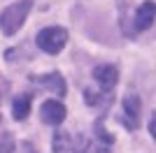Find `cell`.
Instances as JSON below:
<instances>
[{"label": "cell", "mask_w": 156, "mask_h": 153, "mask_svg": "<svg viewBox=\"0 0 156 153\" xmlns=\"http://www.w3.org/2000/svg\"><path fill=\"white\" fill-rule=\"evenodd\" d=\"M65 42H68V30L65 28L51 25V28H42L37 32V46L47 53H58L65 46Z\"/></svg>", "instance_id": "2"}, {"label": "cell", "mask_w": 156, "mask_h": 153, "mask_svg": "<svg viewBox=\"0 0 156 153\" xmlns=\"http://www.w3.org/2000/svg\"><path fill=\"white\" fill-rule=\"evenodd\" d=\"M93 79L98 81V86H100L105 93H110L119 81V70L114 65H98L96 70H93Z\"/></svg>", "instance_id": "5"}, {"label": "cell", "mask_w": 156, "mask_h": 153, "mask_svg": "<svg viewBox=\"0 0 156 153\" xmlns=\"http://www.w3.org/2000/svg\"><path fill=\"white\" fill-rule=\"evenodd\" d=\"M154 16H156V5L151 2V0H144L142 5L135 9V16H133V30H135V32L147 30V28L154 23Z\"/></svg>", "instance_id": "4"}, {"label": "cell", "mask_w": 156, "mask_h": 153, "mask_svg": "<svg viewBox=\"0 0 156 153\" xmlns=\"http://www.w3.org/2000/svg\"><path fill=\"white\" fill-rule=\"evenodd\" d=\"M30 7H33V0H19V2H12L9 7H5L0 12V30L5 35H14L23 25Z\"/></svg>", "instance_id": "1"}, {"label": "cell", "mask_w": 156, "mask_h": 153, "mask_svg": "<svg viewBox=\"0 0 156 153\" xmlns=\"http://www.w3.org/2000/svg\"><path fill=\"white\" fill-rule=\"evenodd\" d=\"M149 134L156 139V111L151 114V118H149Z\"/></svg>", "instance_id": "14"}, {"label": "cell", "mask_w": 156, "mask_h": 153, "mask_svg": "<svg viewBox=\"0 0 156 153\" xmlns=\"http://www.w3.org/2000/svg\"><path fill=\"white\" fill-rule=\"evenodd\" d=\"M14 151V137L9 132L0 134V153H12Z\"/></svg>", "instance_id": "10"}, {"label": "cell", "mask_w": 156, "mask_h": 153, "mask_svg": "<svg viewBox=\"0 0 156 153\" xmlns=\"http://www.w3.org/2000/svg\"><path fill=\"white\" fill-rule=\"evenodd\" d=\"M30 102H33V97L28 95V93L14 97V102H12V116H14V121H26V118H28V114H30Z\"/></svg>", "instance_id": "8"}, {"label": "cell", "mask_w": 156, "mask_h": 153, "mask_svg": "<svg viewBox=\"0 0 156 153\" xmlns=\"http://www.w3.org/2000/svg\"><path fill=\"white\" fill-rule=\"evenodd\" d=\"M33 81L40 83V86H44V88H49L51 93H56V95H65V90H68V86H65V79L58 74V72L42 74V76H33Z\"/></svg>", "instance_id": "7"}, {"label": "cell", "mask_w": 156, "mask_h": 153, "mask_svg": "<svg viewBox=\"0 0 156 153\" xmlns=\"http://www.w3.org/2000/svg\"><path fill=\"white\" fill-rule=\"evenodd\" d=\"M21 153H37V151L33 148V144H28V141H23V144H21Z\"/></svg>", "instance_id": "15"}, {"label": "cell", "mask_w": 156, "mask_h": 153, "mask_svg": "<svg viewBox=\"0 0 156 153\" xmlns=\"http://www.w3.org/2000/svg\"><path fill=\"white\" fill-rule=\"evenodd\" d=\"M96 137H98L100 141H105V144H112V141H114V137H112V134H107V132H105L103 121H98V123H96Z\"/></svg>", "instance_id": "12"}, {"label": "cell", "mask_w": 156, "mask_h": 153, "mask_svg": "<svg viewBox=\"0 0 156 153\" xmlns=\"http://www.w3.org/2000/svg\"><path fill=\"white\" fill-rule=\"evenodd\" d=\"M65 114L68 111L58 100H44L42 107H40V116H42V121L47 125H61L65 121Z\"/></svg>", "instance_id": "3"}, {"label": "cell", "mask_w": 156, "mask_h": 153, "mask_svg": "<svg viewBox=\"0 0 156 153\" xmlns=\"http://www.w3.org/2000/svg\"><path fill=\"white\" fill-rule=\"evenodd\" d=\"M7 93H9V83L5 81V79H2V76H0V102L5 100V95Z\"/></svg>", "instance_id": "13"}, {"label": "cell", "mask_w": 156, "mask_h": 153, "mask_svg": "<svg viewBox=\"0 0 156 153\" xmlns=\"http://www.w3.org/2000/svg\"><path fill=\"white\" fill-rule=\"evenodd\" d=\"M107 146L110 144H100V139H98V144H89V146H84V151H77V153H110L107 151Z\"/></svg>", "instance_id": "11"}, {"label": "cell", "mask_w": 156, "mask_h": 153, "mask_svg": "<svg viewBox=\"0 0 156 153\" xmlns=\"http://www.w3.org/2000/svg\"><path fill=\"white\" fill-rule=\"evenodd\" d=\"M140 97L137 95H126L124 97V123L126 127H137V123H140Z\"/></svg>", "instance_id": "6"}, {"label": "cell", "mask_w": 156, "mask_h": 153, "mask_svg": "<svg viewBox=\"0 0 156 153\" xmlns=\"http://www.w3.org/2000/svg\"><path fill=\"white\" fill-rule=\"evenodd\" d=\"M54 153H70V137L65 132L54 134Z\"/></svg>", "instance_id": "9"}]
</instances>
